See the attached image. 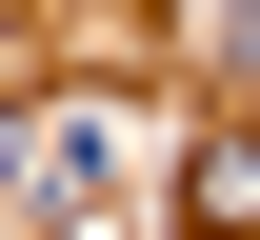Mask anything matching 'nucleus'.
Here are the masks:
<instances>
[{"label":"nucleus","mask_w":260,"mask_h":240,"mask_svg":"<svg viewBox=\"0 0 260 240\" xmlns=\"http://www.w3.org/2000/svg\"><path fill=\"white\" fill-rule=\"evenodd\" d=\"M180 200H200V240H260V140H200Z\"/></svg>","instance_id":"1"}]
</instances>
